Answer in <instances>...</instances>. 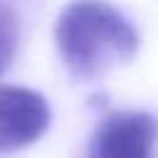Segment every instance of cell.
Segmentation results:
<instances>
[{"instance_id": "cell-2", "label": "cell", "mask_w": 158, "mask_h": 158, "mask_svg": "<svg viewBox=\"0 0 158 158\" xmlns=\"http://www.w3.org/2000/svg\"><path fill=\"white\" fill-rule=\"evenodd\" d=\"M156 116L148 111H116L96 126L86 158H156Z\"/></svg>"}, {"instance_id": "cell-3", "label": "cell", "mask_w": 158, "mask_h": 158, "mask_svg": "<svg viewBox=\"0 0 158 158\" xmlns=\"http://www.w3.org/2000/svg\"><path fill=\"white\" fill-rule=\"evenodd\" d=\"M49 118L42 94L25 86H0V153L35 143L47 131Z\"/></svg>"}, {"instance_id": "cell-1", "label": "cell", "mask_w": 158, "mask_h": 158, "mask_svg": "<svg viewBox=\"0 0 158 158\" xmlns=\"http://www.w3.org/2000/svg\"><path fill=\"white\" fill-rule=\"evenodd\" d=\"M57 49L74 79L89 81L138 49L133 25L104 0L69 2L54 25Z\"/></svg>"}, {"instance_id": "cell-4", "label": "cell", "mask_w": 158, "mask_h": 158, "mask_svg": "<svg viewBox=\"0 0 158 158\" xmlns=\"http://www.w3.org/2000/svg\"><path fill=\"white\" fill-rule=\"evenodd\" d=\"M17 37H20L17 12L12 10V5L7 0H0V74L10 67V62L15 57Z\"/></svg>"}]
</instances>
